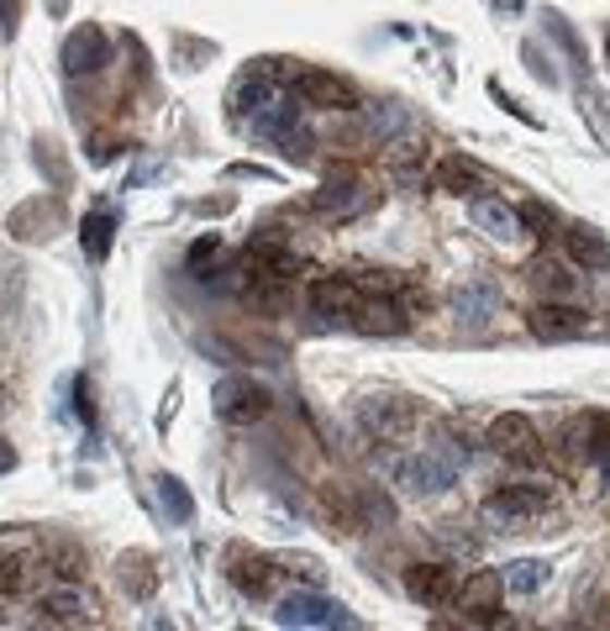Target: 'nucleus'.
<instances>
[{
	"mask_svg": "<svg viewBox=\"0 0 610 631\" xmlns=\"http://www.w3.org/2000/svg\"><path fill=\"white\" fill-rule=\"evenodd\" d=\"M542 511H548V489L542 484H500L479 515H485L489 532H526Z\"/></svg>",
	"mask_w": 610,
	"mask_h": 631,
	"instance_id": "f257e3e1",
	"label": "nucleus"
},
{
	"mask_svg": "<svg viewBox=\"0 0 610 631\" xmlns=\"http://www.w3.org/2000/svg\"><path fill=\"white\" fill-rule=\"evenodd\" d=\"M269 390L258 385V379H247V374H232V379H221L211 395V411L216 421H227V426H253V421L269 416Z\"/></svg>",
	"mask_w": 610,
	"mask_h": 631,
	"instance_id": "f03ea898",
	"label": "nucleus"
},
{
	"mask_svg": "<svg viewBox=\"0 0 610 631\" xmlns=\"http://www.w3.org/2000/svg\"><path fill=\"white\" fill-rule=\"evenodd\" d=\"M368 206H374V190H368L353 169H332L327 184L310 195V210L327 216V221H353V216H364Z\"/></svg>",
	"mask_w": 610,
	"mask_h": 631,
	"instance_id": "7ed1b4c3",
	"label": "nucleus"
},
{
	"mask_svg": "<svg viewBox=\"0 0 610 631\" xmlns=\"http://www.w3.org/2000/svg\"><path fill=\"white\" fill-rule=\"evenodd\" d=\"M364 301V284L347 279V274H321L310 284V316L321 327H353V311Z\"/></svg>",
	"mask_w": 610,
	"mask_h": 631,
	"instance_id": "20e7f679",
	"label": "nucleus"
},
{
	"mask_svg": "<svg viewBox=\"0 0 610 631\" xmlns=\"http://www.w3.org/2000/svg\"><path fill=\"white\" fill-rule=\"evenodd\" d=\"M274 621L279 627H301V631H321V627H353V616L342 610L337 600L316 595V590H295L274 605Z\"/></svg>",
	"mask_w": 610,
	"mask_h": 631,
	"instance_id": "39448f33",
	"label": "nucleus"
},
{
	"mask_svg": "<svg viewBox=\"0 0 610 631\" xmlns=\"http://www.w3.org/2000/svg\"><path fill=\"white\" fill-rule=\"evenodd\" d=\"M95 595L90 590H80V579H53L48 590H42V616L37 621H48V627H95Z\"/></svg>",
	"mask_w": 610,
	"mask_h": 631,
	"instance_id": "423d86ee",
	"label": "nucleus"
},
{
	"mask_svg": "<svg viewBox=\"0 0 610 631\" xmlns=\"http://www.w3.org/2000/svg\"><path fill=\"white\" fill-rule=\"evenodd\" d=\"M358 421H364L368 437H379V442H400V437L416 426V405H411V400H400V395H364Z\"/></svg>",
	"mask_w": 610,
	"mask_h": 631,
	"instance_id": "0eeeda50",
	"label": "nucleus"
},
{
	"mask_svg": "<svg viewBox=\"0 0 610 631\" xmlns=\"http://www.w3.org/2000/svg\"><path fill=\"white\" fill-rule=\"evenodd\" d=\"M295 100H301V106H321V111H342V117L358 111V90H353L342 74H327V69L295 74Z\"/></svg>",
	"mask_w": 610,
	"mask_h": 631,
	"instance_id": "6e6552de",
	"label": "nucleus"
},
{
	"mask_svg": "<svg viewBox=\"0 0 610 631\" xmlns=\"http://www.w3.org/2000/svg\"><path fill=\"white\" fill-rule=\"evenodd\" d=\"M395 484H400V495L431 500V495H442V489L453 484V469H448L437 452H411V458L395 463Z\"/></svg>",
	"mask_w": 610,
	"mask_h": 631,
	"instance_id": "1a4fd4ad",
	"label": "nucleus"
},
{
	"mask_svg": "<svg viewBox=\"0 0 610 631\" xmlns=\"http://www.w3.org/2000/svg\"><path fill=\"white\" fill-rule=\"evenodd\" d=\"M37 584H42V563H37V553L27 542L0 547V600H22Z\"/></svg>",
	"mask_w": 610,
	"mask_h": 631,
	"instance_id": "9d476101",
	"label": "nucleus"
},
{
	"mask_svg": "<svg viewBox=\"0 0 610 631\" xmlns=\"http://www.w3.org/2000/svg\"><path fill=\"white\" fill-rule=\"evenodd\" d=\"M358 137L364 143H374V148H385V143H395V137H405L411 132V111L400 106V100H374V106H364L358 100Z\"/></svg>",
	"mask_w": 610,
	"mask_h": 631,
	"instance_id": "9b49d317",
	"label": "nucleus"
},
{
	"mask_svg": "<svg viewBox=\"0 0 610 631\" xmlns=\"http://www.w3.org/2000/svg\"><path fill=\"white\" fill-rule=\"evenodd\" d=\"M453 316L463 331H485L495 316H500V290L489 279H468L453 290Z\"/></svg>",
	"mask_w": 610,
	"mask_h": 631,
	"instance_id": "f8f14e48",
	"label": "nucleus"
},
{
	"mask_svg": "<svg viewBox=\"0 0 610 631\" xmlns=\"http://www.w3.org/2000/svg\"><path fill=\"white\" fill-rule=\"evenodd\" d=\"M111 63V43H106V32L100 27H74L69 37H63V69L69 74H100Z\"/></svg>",
	"mask_w": 610,
	"mask_h": 631,
	"instance_id": "ddd939ff",
	"label": "nucleus"
},
{
	"mask_svg": "<svg viewBox=\"0 0 610 631\" xmlns=\"http://www.w3.org/2000/svg\"><path fill=\"white\" fill-rule=\"evenodd\" d=\"M526 279H532V290H537L542 301L580 305V295H584V279L569 269V264H558V258H532V264H526Z\"/></svg>",
	"mask_w": 610,
	"mask_h": 631,
	"instance_id": "4468645a",
	"label": "nucleus"
},
{
	"mask_svg": "<svg viewBox=\"0 0 610 631\" xmlns=\"http://www.w3.org/2000/svg\"><path fill=\"white\" fill-rule=\"evenodd\" d=\"M584 331H589V316H584L580 305L542 301L532 311V337H542V342H574Z\"/></svg>",
	"mask_w": 610,
	"mask_h": 631,
	"instance_id": "2eb2a0df",
	"label": "nucleus"
},
{
	"mask_svg": "<svg viewBox=\"0 0 610 631\" xmlns=\"http://www.w3.org/2000/svg\"><path fill=\"white\" fill-rule=\"evenodd\" d=\"M232 584H237V595H247V600H269L279 584V563L274 558H264V553H232Z\"/></svg>",
	"mask_w": 610,
	"mask_h": 631,
	"instance_id": "dca6fc26",
	"label": "nucleus"
},
{
	"mask_svg": "<svg viewBox=\"0 0 610 631\" xmlns=\"http://www.w3.org/2000/svg\"><path fill=\"white\" fill-rule=\"evenodd\" d=\"M453 595H457V610H463L468 621H489V627H495L489 610H500V573H489V569L468 573Z\"/></svg>",
	"mask_w": 610,
	"mask_h": 631,
	"instance_id": "f3484780",
	"label": "nucleus"
},
{
	"mask_svg": "<svg viewBox=\"0 0 610 631\" xmlns=\"http://www.w3.org/2000/svg\"><path fill=\"white\" fill-rule=\"evenodd\" d=\"M353 327L368 331V337H395V331L411 327V316L400 311L395 295H364L358 311H353Z\"/></svg>",
	"mask_w": 610,
	"mask_h": 631,
	"instance_id": "a211bd4d",
	"label": "nucleus"
},
{
	"mask_svg": "<svg viewBox=\"0 0 610 631\" xmlns=\"http://www.w3.org/2000/svg\"><path fill=\"white\" fill-rule=\"evenodd\" d=\"M489 448L505 452V458H526V452L537 448V426H532V416H521V411L495 416L489 421Z\"/></svg>",
	"mask_w": 610,
	"mask_h": 631,
	"instance_id": "6ab92c4d",
	"label": "nucleus"
},
{
	"mask_svg": "<svg viewBox=\"0 0 610 631\" xmlns=\"http://www.w3.org/2000/svg\"><path fill=\"white\" fill-rule=\"evenodd\" d=\"M453 569H442V563H411L405 569V595L422 605H448L453 600Z\"/></svg>",
	"mask_w": 610,
	"mask_h": 631,
	"instance_id": "aec40b11",
	"label": "nucleus"
},
{
	"mask_svg": "<svg viewBox=\"0 0 610 631\" xmlns=\"http://www.w3.org/2000/svg\"><path fill=\"white\" fill-rule=\"evenodd\" d=\"M474 227L479 232H489L495 242H511V238H521V210L511 206V201H500V195H474Z\"/></svg>",
	"mask_w": 610,
	"mask_h": 631,
	"instance_id": "412c9836",
	"label": "nucleus"
},
{
	"mask_svg": "<svg viewBox=\"0 0 610 631\" xmlns=\"http://www.w3.org/2000/svg\"><path fill=\"white\" fill-rule=\"evenodd\" d=\"M243 305L247 311H284L290 305V279L279 274H264V269H247V284H243Z\"/></svg>",
	"mask_w": 610,
	"mask_h": 631,
	"instance_id": "4be33fe9",
	"label": "nucleus"
},
{
	"mask_svg": "<svg viewBox=\"0 0 610 631\" xmlns=\"http://www.w3.org/2000/svg\"><path fill=\"white\" fill-rule=\"evenodd\" d=\"M563 242H569V258H574L580 269H610V242L600 238L595 227L574 221V227H563Z\"/></svg>",
	"mask_w": 610,
	"mask_h": 631,
	"instance_id": "5701e85b",
	"label": "nucleus"
},
{
	"mask_svg": "<svg viewBox=\"0 0 610 631\" xmlns=\"http://www.w3.org/2000/svg\"><path fill=\"white\" fill-rule=\"evenodd\" d=\"M63 210L53 201H27V206L11 210V232L22 242H37V238H53V227H59Z\"/></svg>",
	"mask_w": 610,
	"mask_h": 631,
	"instance_id": "b1692460",
	"label": "nucleus"
},
{
	"mask_svg": "<svg viewBox=\"0 0 610 631\" xmlns=\"http://www.w3.org/2000/svg\"><path fill=\"white\" fill-rule=\"evenodd\" d=\"M569 452H580V458H589V463H600L610 452V416H584L569 426Z\"/></svg>",
	"mask_w": 610,
	"mask_h": 631,
	"instance_id": "393cba45",
	"label": "nucleus"
},
{
	"mask_svg": "<svg viewBox=\"0 0 610 631\" xmlns=\"http://www.w3.org/2000/svg\"><path fill=\"white\" fill-rule=\"evenodd\" d=\"M437 184H442V190H448V195H479V190H485V169H479V163H474V158H442V163H437Z\"/></svg>",
	"mask_w": 610,
	"mask_h": 631,
	"instance_id": "a878e982",
	"label": "nucleus"
},
{
	"mask_svg": "<svg viewBox=\"0 0 610 631\" xmlns=\"http://www.w3.org/2000/svg\"><path fill=\"white\" fill-rule=\"evenodd\" d=\"M152 484H158V506H163V515H169L174 526H184V521L195 515V500H190V489H184L174 474H158Z\"/></svg>",
	"mask_w": 610,
	"mask_h": 631,
	"instance_id": "bb28decb",
	"label": "nucleus"
},
{
	"mask_svg": "<svg viewBox=\"0 0 610 631\" xmlns=\"http://www.w3.org/2000/svg\"><path fill=\"white\" fill-rule=\"evenodd\" d=\"M500 584H505L511 595H537V590L548 584V563H542V558H516Z\"/></svg>",
	"mask_w": 610,
	"mask_h": 631,
	"instance_id": "cd10ccee",
	"label": "nucleus"
},
{
	"mask_svg": "<svg viewBox=\"0 0 610 631\" xmlns=\"http://www.w3.org/2000/svg\"><path fill=\"white\" fill-rule=\"evenodd\" d=\"M111 238H117V221H111L106 210L85 216V227H80V242H85V253H90L95 264H106V253H111Z\"/></svg>",
	"mask_w": 610,
	"mask_h": 631,
	"instance_id": "c85d7f7f",
	"label": "nucleus"
},
{
	"mask_svg": "<svg viewBox=\"0 0 610 631\" xmlns=\"http://www.w3.org/2000/svg\"><path fill=\"white\" fill-rule=\"evenodd\" d=\"M122 579H126L132 595H152V584H158V573H152V563L143 553H126L122 558Z\"/></svg>",
	"mask_w": 610,
	"mask_h": 631,
	"instance_id": "c756f323",
	"label": "nucleus"
},
{
	"mask_svg": "<svg viewBox=\"0 0 610 631\" xmlns=\"http://www.w3.org/2000/svg\"><path fill=\"white\" fill-rule=\"evenodd\" d=\"M521 210V232H532V238H552V227H558V216H552V206H542V201H526Z\"/></svg>",
	"mask_w": 610,
	"mask_h": 631,
	"instance_id": "7c9ffc66",
	"label": "nucleus"
},
{
	"mask_svg": "<svg viewBox=\"0 0 610 631\" xmlns=\"http://www.w3.org/2000/svg\"><path fill=\"white\" fill-rule=\"evenodd\" d=\"M221 258V238H200L195 247H190V269H206V264H216Z\"/></svg>",
	"mask_w": 610,
	"mask_h": 631,
	"instance_id": "2f4dec72",
	"label": "nucleus"
},
{
	"mask_svg": "<svg viewBox=\"0 0 610 631\" xmlns=\"http://www.w3.org/2000/svg\"><path fill=\"white\" fill-rule=\"evenodd\" d=\"M74 411H80V421H85V426H95V411H90V385H85V379H74Z\"/></svg>",
	"mask_w": 610,
	"mask_h": 631,
	"instance_id": "473e14b6",
	"label": "nucleus"
},
{
	"mask_svg": "<svg viewBox=\"0 0 610 631\" xmlns=\"http://www.w3.org/2000/svg\"><path fill=\"white\" fill-rule=\"evenodd\" d=\"M284 569H295V573H301V579H305V584H310V590L321 584V569H316L310 558H295V563H284Z\"/></svg>",
	"mask_w": 610,
	"mask_h": 631,
	"instance_id": "72a5a7b5",
	"label": "nucleus"
},
{
	"mask_svg": "<svg viewBox=\"0 0 610 631\" xmlns=\"http://www.w3.org/2000/svg\"><path fill=\"white\" fill-rule=\"evenodd\" d=\"M11 469H16V448L0 437V474H11Z\"/></svg>",
	"mask_w": 610,
	"mask_h": 631,
	"instance_id": "f704fd0d",
	"label": "nucleus"
},
{
	"mask_svg": "<svg viewBox=\"0 0 610 631\" xmlns=\"http://www.w3.org/2000/svg\"><path fill=\"white\" fill-rule=\"evenodd\" d=\"M106 158H117V143H111V137H100V143H95V163H106Z\"/></svg>",
	"mask_w": 610,
	"mask_h": 631,
	"instance_id": "c9c22d12",
	"label": "nucleus"
},
{
	"mask_svg": "<svg viewBox=\"0 0 610 631\" xmlns=\"http://www.w3.org/2000/svg\"><path fill=\"white\" fill-rule=\"evenodd\" d=\"M495 5H500L505 16H516V11H521V0H495Z\"/></svg>",
	"mask_w": 610,
	"mask_h": 631,
	"instance_id": "e433bc0d",
	"label": "nucleus"
}]
</instances>
